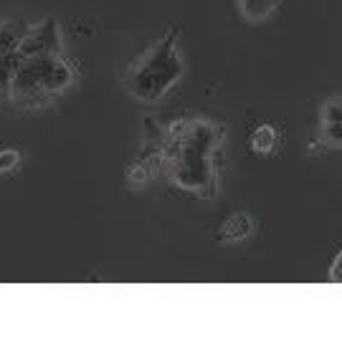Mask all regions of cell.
Wrapping results in <instances>:
<instances>
[{
	"label": "cell",
	"mask_w": 342,
	"mask_h": 354,
	"mask_svg": "<svg viewBox=\"0 0 342 354\" xmlns=\"http://www.w3.org/2000/svg\"><path fill=\"white\" fill-rule=\"evenodd\" d=\"M147 137L142 162L160 167L165 177L183 192L198 198L218 195V155L226 140V127L203 117H183L168 129H157L145 119Z\"/></svg>",
	"instance_id": "1"
},
{
	"label": "cell",
	"mask_w": 342,
	"mask_h": 354,
	"mask_svg": "<svg viewBox=\"0 0 342 354\" xmlns=\"http://www.w3.org/2000/svg\"><path fill=\"white\" fill-rule=\"evenodd\" d=\"M178 38L180 30L172 26L168 28L160 41L150 46L140 59L134 61L129 71L125 74V88L127 94L134 96L137 102H160L186 71L183 59L178 51Z\"/></svg>",
	"instance_id": "2"
},
{
	"label": "cell",
	"mask_w": 342,
	"mask_h": 354,
	"mask_svg": "<svg viewBox=\"0 0 342 354\" xmlns=\"http://www.w3.org/2000/svg\"><path fill=\"white\" fill-rule=\"evenodd\" d=\"M76 82L74 61L64 53H41L23 59L13 76L8 96L23 106H44L48 99L59 96Z\"/></svg>",
	"instance_id": "3"
},
{
	"label": "cell",
	"mask_w": 342,
	"mask_h": 354,
	"mask_svg": "<svg viewBox=\"0 0 342 354\" xmlns=\"http://www.w3.org/2000/svg\"><path fill=\"white\" fill-rule=\"evenodd\" d=\"M15 51L21 53V59L41 56V53H59L61 51L59 23L53 21V18H46V21H41L38 26H28L21 46H18Z\"/></svg>",
	"instance_id": "4"
},
{
	"label": "cell",
	"mask_w": 342,
	"mask_h": 354,
	"mask_svg": "<svg viewBox=\"0 0 342 354\" xmlns=\"http://www.w3.org/2000/svg\"><path fill=\"white\" fill-rule=\"evenodd\" d=\"M322 137L330 145H342V99H330L322 106Z\"/></svg>",
	"instance_id": "5"
},
{
	"label": "cell",
	"mask_w": 342,
	"mask_h": 354,
	"mask_svg": "<svg viewBox=\"0 0 342 354\" xmlns=\"http://www.w3.org/2000/svg\"><path fill=\"white\" fill-rule=\"evenodd\" d=\"M253 230V221L246 213L231 215L228 221L221 225V230L216 233L218 241H226V243H233V241H241Z\"/></svg>",
	"instance_id": "6"
},
{
	"label": "cell",
	"mask_w": 342,
	"mask_h": 354,
	"mask_svg": "<svg viewBox=\"0 0 342 354\" xmlns=\"http://www.w3.org/2000/svg\"><path fill=\"white\" fill-rule=\"evenodd\" d=\"M28 26L21 21H0V56L15 51L21 46Z\"/></svg>",
	"instance_id": "7"
},
{
	"label": "cell",
	"mask_w": 342,
	"mask_h": 354,
	"mask_svg": "<svg viewBox=\"0 0 342 354\" xmlns=\"http://www.w3.org/2000/svg\"><path fill=\"white\" fill-rule=\"evenodd\" d=\"M249 145H251V152H256V155H271L279 145V134L271 124H261L251 132Z\"/></svg>",
	"instance_id": "8"
},
{
	"label": "cell",
	"mask_w": 342,
	"mask_h": 354,
	"mask_svg": "<svg viewBox=\"0 0 342 354\" xmlns=\"http://www.w3.org/2000/svg\"><path fill=\"white\" fill-rule=\"evenodd\" d=\"M238 10L249 23H261L276 10V0H238Z\"/></svg>",
	"instance_id": "9"
},
{
	"label": "cell",
	"mask_w": 342,
	"mask_h": 354,
	"mask_svg": "<svg viewBox=\"0 0 342 354\" xmlns=\"http://www.w3.org/2000/svg\"><path fill=\"white\" fill-rule=\"evenodd\" d=\"M21 53L10 51L6 56H0V94H8L10 91V84H13V76L21 66Z\"/></svg>",
	"instance_id": "10"
},
{
	"label": "cell",
	"mask_w": 342,
	"mask_h": 354,
	"mask_svg": "<svg viewBox=\"0 0 342 354\" xmlns=\"http://www.w3.org/2000/svg\"><path fill=\"white\" fill-rule=\"evenodd\" d=\"M21 162V152L18 149H0V175L15 170Z\"/></svg>",
	"instance_id": "11"
},
{
	"label": "cell",
	"mask_w": 342,
	"mask_h": 354,
	"mask_svg": "<svg viewBox=\"0 0 342 354\" xmlns=\"http://www.w3.org/2000/svg\"><path fill=\"white\" fill-rule=\"evenodd\" d=\"M330 281H335V283H342V253L335 259L332 268H330Z\"/></svg>",
	"instance_id": "12"
}]
</instances>
